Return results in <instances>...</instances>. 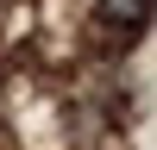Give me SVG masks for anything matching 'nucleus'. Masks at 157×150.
Wrapping results in <instances>:
<instances>
[{"label": "nucleus", "instance_id": "nucleus-1", "mask_svg": "<svg viewBox=\"0 0 157 150\" xmlns=\"http://www.w3.org/2000/svg\"><path fill=\"white\" fill-rule=\"evenodd\" d=\"M101 19H107V25H126V31H138V25L151 19V0H101Z\"/></svg>", "mask_w": 157, "mask_h": 150}]
</instances>
